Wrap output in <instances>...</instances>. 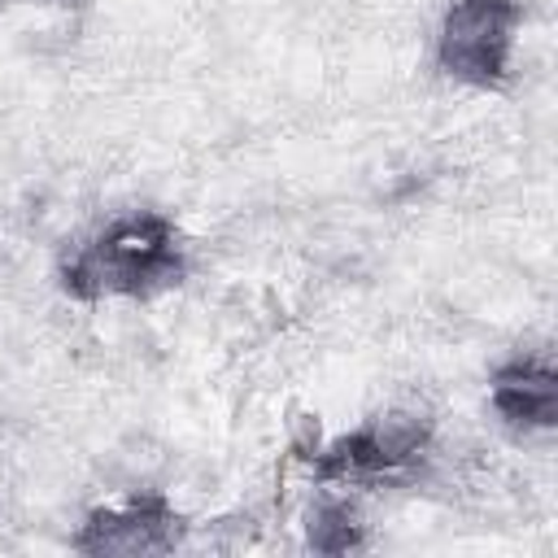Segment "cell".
<instances>
[{"label": "cell", "instance_id": "277c9868", "mask_svg": "<svg viewBox=\"0 0 558 558\" xmlns=\"http://www.w3.org/2000/svg\"><path fill=\"white\" fill-rule=\"evenodd\" d=\"M432 440V423L423 414H379L357 432L336 436L331 445L310 453L314 480H384L423 458Z\"/></svg>", "mask_w": 558, "mask_h": 558}, {"label": "cell", "instance_id": "7a4b0ae2", "mask_svg": "<svg viewBox=\"0 0 558 558\" xmlns=\"http://www.w3.org/2000/svg\"><path fill=\"white\" fill-rule=\"evenodd\" d=\"M519 22V0H453L436 35L440 70L466 87H501L510 78Z\"/></svg>", "mask_w": 558, "mask_h": 558}, {"label": "cell", "instance_id": "3957f363", "mask_svg": "<svg viewBox=\"0 0 558 558\" xmlns=\"http://www.w3.org/2000/svg\"><path fill=\"white\" fill-rule=\"evenodd\" d=\"M187 536V519L174 510V501L166 493L153 488H135L122 497H109L105 506H96L78 532L70 536V545L78 554H122V558H140V554H170L179 549Z\"/></svg>", "mask_w": 558, "mask_h": 558}, {"label": "cell", "instance_id": "6da1fadb", "mask_svg": "<svg viewBox=\"0 0 558 558\" xmlns=\"http://www.w3.org/2000/svg\"><path fill=\"white\" fill-rule=\"evenodd\" d=\"M183 279V240L166 214L135 209L105 222L61 266V288L74 301L153 296Z\"/></svg>", "mask_w": 558, "mask_h": 558}, {"label": "cell", "instance_id": "5b68a950", "mask_svg": "<svg viewBox=\"0 0 558 558\" xmlns=\"http://www.w3.org/2000/svg\"><path fill=\"white\" fill-rule=\"evenodd\" d=\"M488 401L501 423L519 432H549L558 423V375L545 357H510L493 371Z\"/></svg>", "mask_w": 558, "mask_h": 558}, {"label": "cell", "instance_id": "8992f818", "mask_svg": "<svg viewBox=\"0 0 558 558\" xmlns=\"http://www.w3.org/2000/svg\"><path fill=\"white\" fill-rule=\"evenodd\" d=\"M305 541L318 554H349V549H362L366 545V523L357 519V510L349 501H323L310 514Z\"/></svg>", "mask_w": 558, "mask_h": 558}]
</instances>
